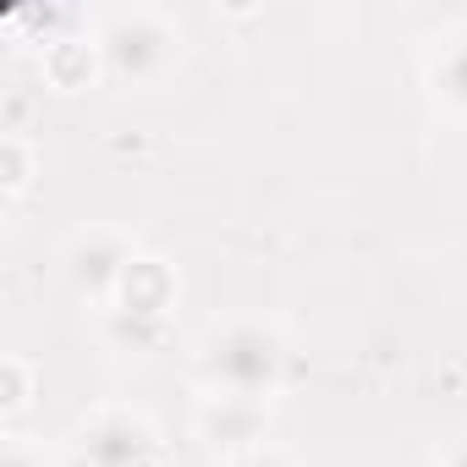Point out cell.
<instances>
[{
  "label": "cell",
  "instance_id": "1",
  "mask_svg": "<svg viewBox=\"0 0 467 467\" xmlns=\"http://www.w3.org/2000/svg\"><path fill=\"white\" fill-rule=\"evenodd\" d=\"M292 352L270 325L237 319L203 341L198 352V379L209 385V396H248V401H270L286 385Z\"/></svg>",
  "mask_w": 467,
  "mask_h": 467
},
{
  "label": "cell",
  "instance_id": "2",
  "mask_svg": "<svg viewBox=\"0 0 467 467\" xmlns=\"http://www.w3.org/2000/svg\"><path fill=\"white\" fill-rule=\"evenodd\" d=\"M94 39H99L105 78H116V83H154V78L171 67V50H176L171 23H165L160 12H149V6L105 17V28H99Z\"/></svg>",
  "mask_w": 467,
  "mask_h": 467
},
{
  "label": "cell",
  "instance_id": "3",
  "mask_svg": "<svg viewBox=\"0 0 467 467\" xmlns=\"http://www.w3.org/2000/svg\"><path fill=\"white\" fill-rule=\"evenodd\" d=\"M72 451H78V467H160V440L149 418L127 407L88 412L72 434Z\"/></svg>",
  "mask_w": 467,
  "mask_h": 467
},
{
  "label": "cell",
  "instance_id": "4",
  "mask_svg": "<svg viewBox=\"0 0 467 467\" xmlns=\"http://www.w3.org/2000/svg\"><path fill=\"white\" fill-rule=\"evenodd\" d=\"M132 259H138V248L121 237V231L88 225V231H78V237L67 243V281L78 286V297L110 308L116 292H121V275L132 270Z\"/></svg>",
  "mask_w": 467,
  "mask_h": 467
},
{
  "label": "cell",
  "instance_id": "5",
  "mask_svg": "<svg viewBox=\"0 0 467 467\" xmlns=\"http://www.w3.org/2000/svg\"><path fill=\"white\" fill-rule=\"evenodd\" d=\"M198 434H203L214 451H225V462H231V456L265 445V434H270V401L209 396V401L198 407Z\"/></svg>",
  "mask_w": 467,
  "mask_h": 467
},
{
  "label": "cell",
  "instance_id": "6",
  "mask_svg": "<svg viewBox=\"0 0 467 467\" xmlns=\"http://www.w3.org/2000/svg\"><path fill=\"white\" fill-rule=\"evenodd\" d=\"M171 303H176V270H171L165 259L138 254V259H132V270L121 275V292H116V303H110V308L171 319Z\"/></svg>",
  "mask_w": 467,
  "mask_h": 467
},
{
  "label": "cell",
  "instance_id": "7",
  "mask_svg": "<svg viewBox=\"0 0 467 467\" xmlns=\"http://www.w3.org/2000/svg\"><path fill=\"white\" fill-rule=\"evenodd\" d=\"M105 72L99 61V39H83V34H67L45 50V78L50 88H88L94 78Z\"/></svg>",
  "mask_w": 467,
  "mask_h": 467
},
{
  "label": "cell",
  "instance_id": "8",
  "mask_svg": "<svg viewBox=\"0 0 467 467\" xmlns=\"http://www.w3.org/2000/svg\"><path fill=\"white\" fill-rule=\"evenodd\" d=\"M105 341L121 352H160L171 341V319L154 314H127V308H105Z\"/></svg>",
  "mask_w": 467,
  "mask_h": 467
},
{
  "label": "cell",
  "instance_id": "9",
  "mask_svg": "<svg viewBox=\"0 0 467 467\" xmlns=\"http://www.w3.org/2000/svg\"><path fill=\"white\" fill-rule=\"evenodd\" d=\"M429 88H434V99L445 110L467 116V34L451 39V45H440V56L429 61Z\"/></svg>",
  "mask_w": 467,
  "mask_h": 467
},
{
  "label": "cell",
  "instance_id": "10",
  "mask_svg": "<svg viewBox=\"0 0 467 467\" xmlns=\"http://www.w3.org/2000/svg\"><path fill=\"white\" fill-rule=\"evenodd\" d=\"M34 182V143L23 132H6L0 138V192H6V203H17Z\"/></svg>",
  "mask_w": 467,
  "mask_h": 467
},
{
  "label": "cell",
  "instance_id": "11",
  "mask_svg": "<svg viewBox=\"0 0 467 467\" xmlns=\"http://www.w3.org/2000/svg\"><path fill=\"white\" fill-rule=\"evenodd\" d=\"M28 401H34V368H28V358L12 352L6 363H0V412L17 418Z\"/></svg>",
  "mask_w": 467,
  "mask_h": 467
},
{
  "label": "cell",
  "instance_id": "12",
  "mask_svg": "<svg viewBox=\"0 0 467 467\" xmlns=\"http://www.w3.org/2000/svg\"><path fill=\"white\" fill-rule=\"evenodd\" d=\"M0 467H50V462H45V451H39L34 440H23V434H6V451H0Z\"/></svg>",
  "mask_w": 467,
  "mask_h": 467
},
{
  "label": "cell",
  "instance_id": "13",
  "mask_svg": "<svg viewBox=\"0 0 467 467\" xmlns=\"http://www.w3.org/2000/svg\"><path fill=\"white\" fill-rule=\"evenodd\" d=\"M225 467H292V456H286L281 445L265 440V445H254V451H243V456H231Z\"/></svg>",
  "mask_w": 467,
  "mask_h": 467
},
{
  "label": "cell",
  "instance_id": "14",
  "mask_svg": "<svg viewBox=\"0 0 467 467\" xmlns=\"http://www.w3.org/2000/svg\"><path fill=\"white\" fill-rule=\"evenodd\" d=\"M434 467H467V440H456V445H451V451H445Z\"/></svg>",
  "mask_w": 467,
  "mask_h": 467
},
{
  "label": "cell",
  "instance_id": "15",
  "mask_svg": "<svg viewBox=\"0 0 467 467\" xmlns=\"http://www.w3.org/2000/svg\"><path fill=\"white\" fill-rule=\"evenodd\" d=\"M440 385H467V363H445L440 368Z\"/></svg>",
  "mask_w": 467,
  "mask_h": 467
}]
</instances>
